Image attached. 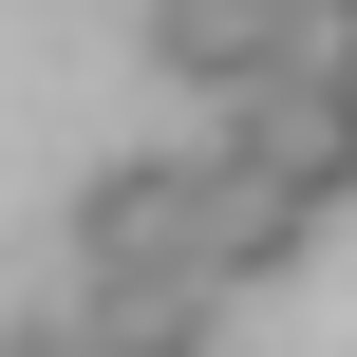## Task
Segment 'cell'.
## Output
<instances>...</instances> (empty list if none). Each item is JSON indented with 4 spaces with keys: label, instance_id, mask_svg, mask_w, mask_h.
I'll return each instance as SVG.
<instances>
[{
    "label": "cell",
    "instance_id": "1",
    "mask_svg": "<svg viewBox=\"0 0 357 357\" xmlns=\"http://www.w3.org/2000/svg\"><path fill=\"white\" fill-rule=\"evenodd\" d=\"M207 151H113L75 188V320H207Z\"/></svg>",
    "mask_w": 357,
    "mask_h": 357
},
{
    "label": "cell",
    "instance_id": "2",
    "mask_svg": "<svg viewBox=\"0 0 357 357\" xmlns=\"http://www.w3.org/2000/svg\"><path fill=\"white\" fill-rule=\"evenodd\" d=\"M226 132H245L282 188H320V207L357 188V75H245V94H226Z\"/></svg>",
    "mask_w": 357,
    "mask_h": 357
},
{
    "label": "cell",
    "instance_id": "3",
    "mask_svg": "<svg viewBox=\"0 0 357 357\" xmlns=\"http://www.w3.org/2000/svg\"><path fill=\"white\" fill-rule=\"evenodd\" d=\"M301 245H320V188H282V169L226 132V151H207V264H226V282H282Z\"/></svg>",
    "mask_w": 357,
    "mask_h": 357
},
{
    "label": "cell",
    "instance_id": "4",
    "mask_svg": "<svg viewBox=\"0 0 357 357\" xmlns=\"http://www.w3.org/2000/svg\"><path fill=\"white\" fill-rule=\"evenodd\" d=\"M282 19H301V0H151V75L245 94V75H282Z\"/></svg>",
    "mask_w": 357,
    "mask_h": 357
},
{
    "label": "cell",
    "instance_id": "5",
    "mask_svg": "<svg viewBox=\"0 0 357 357\" xmlns=\"http://www.w3.org/2000/svg\"><path fill=\"white\" fill-rule=\"evenodd\" d=\"M282 75H357V0H301L282 19Z\"/></svg>",
    "mask_w": 357,
    "mask_h": 357
},
{
    "label": "cell",
    "instance_id": "6",
    "mask_svg": "<svg viewBox=\"0 0 357 357\" xmlns=\"http://www.w3.org/2000/svg\"><path fill=\"white\" fill-rule=\"evenodd\" d=\"M94 357H207V320H94Z\"/></svg>",
    "mask_w": 357,
    "mask_h": 357
},
{
    "label": "cell",
    "instance_id": "7",
    "mask_svg": "<svg viewBox=\"0 0 357 357\" xmlns=\"http://www.w3.org/2000/svg\"><path fill=\"white\" fill-rule=\"evenodd\" d=\"M0 357H94V320H0Z\"/></svg>",
    "mask_w": 357,
    "mask_h": 357
}]
</instances>
